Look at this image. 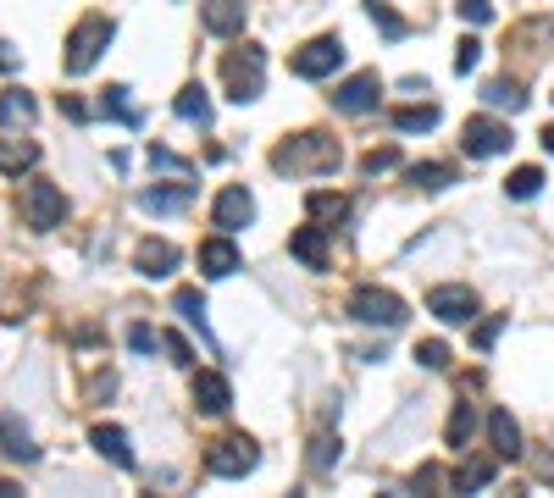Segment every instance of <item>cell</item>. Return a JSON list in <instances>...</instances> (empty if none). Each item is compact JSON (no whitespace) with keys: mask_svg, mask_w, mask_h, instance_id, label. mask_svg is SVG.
<instances>
[{"mask_svg":"<svg viewBox=\"0 0 554 498\" xmlns=\"http://www.w3.org/2000/svg\"><path fill=\"white\" fill-rule=\"evenodd\" d=\"M471 432H477V415H471V404H466V399H460V404H455V415H449V432H444L449 449H466Z\"/></svg>","mask_w":554,"mask_h":498,"instance_id":"cell-26","label":"cell"},{"mask_svg":"<svg viewBox=\"0 0 554 498\" xmlns=\"http://www.w3.org/2000/svg\"><path fill=\"white\" fill-rule=\"evenodd\" d=\"M194 200V183H172V189H145V211H178V205Z\"/></svg>","mask_w":554,"mask_h":498,"instance_id":"cell-23","label":"cell"},{"mask_svg":"<svg viewBox=\"0 0 554 498\" xmlns=\"http://www.w3.org/2000/svg\"><path fill=\"white\" fill-rule=\"evenodd\" d=\"M482 100H488L494 111H521V106H527V95H521V83H510V78H494L488 89H482Z\"/></svg>","mask_w":554,"mask_h":498,"instance_id":"cell-24","label":"cell"},{"mask_svg":"<svg viewBox=\"0 0 554 498\" xmlns=\"http://www.w3.org/2000/svg\"><path fill=\"white\" fill-rule=\"evenodd\" d=\"M327 465H338V438H316L311 443V471H327Z\"/></svg>","mask_w":554,"mask_h":498,"instance_id":"cell-38","label":"cell"},{"mask_svg":"<svg viewBox=\"0 0 554 498\" xmlns=\"http://www.w3.org/2000/svg\"><path fill=\"white\" fill-rule=\"evenodd\" d=\"M61 117H73V122H89V106H84V100H67V95H61Z\"/></svg>","mask_w":554,"mask_h":498,"instance_id":"cell-43","label":"cell"},{"mask_svg":"<svg viewBox=\"0 0 554 498\" xmlns=\"http://www.w3.org/2000/svg\"><path fill=\"white\" fill-rule=\"evenodd\" d=\"M150 166H167V172H189V161L172 150H161V144H150Z\"/></svg>","mask_w":554,"mask_h":498,"instance_id":"cell-41","label":"cell"},{"mask_svg":"<svg viewBox=\"0 0 554 498\" xmlns=\"http://www.w3.org/2000/svg\"><path fill=\"white\" fill-rule=\"evenodd\" d=\"M344 211H350V200H344V194H327V189L311 194V216H316V222H338Z\"/></svg>","mask_w":554,"mask_h":498,"instance_id":"cell-31","label":"cell"},{"mask_svg":"<svg viewBox=\"0 0 554 498\" xmlns=\"http://www.w3.org/2000/svg\"><path fill=\"white\" fill-rule=\"evenodd\" d=\"M538 189H543V172H538V166H516V172L505 178V194H510V200H532Z\"/></svg>","mask_w":554,"mask_h":498,"instance_id":"cell-28","label":"cell"},{"mask_svg":"<svg viewBox=\"0 0 554 498\" xmlns=\"http://www.w3.org/2000/svg\"><path fill=\"white\" fill-rule=\"evenodd\" d=\"M111 17H84V23L67 34V78H78V72H89L100 61V50L111 45Z\"/></svg>","mask_w":554,"mask_h":498,"instance_id":"cell-3","label":"cell"},{"mask_svg":"<svg viewBox=\"0 0 554 498\" xmlns=\"http://www.w3.org/2000/svg\"><path fill=\"white\" fill-rule=\"evenodd\" d=\"M488 438H494V454H499V460H516V454H521V427L510 421V410H494V415H488Z\"/></svg>","mask_w":554,"mask_h":498,"instance_id":"cell-18","label":"cell"},{"mask_svg":"<svg viewBox=\"0 0 554 498\" xmlns=\"http://www.w3.org/2000/svg\"><path fill=\"white\" fill-rule=\"evenodd\" d=\"M172 310H178L189 327H205V299H200V288H178V294H172Z\"/></svg>","mask_w":554,"mask_h":498,"instance_id":"cell-30","label":"cell"},{"mask_svg":"<svg viewBox=\"0 0 554 498\" xmlns=\"http://www.w3.org/2000/svg\"><path fill=\"white\" fill-rule=\"evenodd\" d=\"M133 266H139L145 277H167L172 266H178V249H172L167 238H145V244H139V255H133Z\"/></svg>","mask_w":554,"mask_h":498,"instance_id":"cell-16","label":"cell"},{"mask_svg":"<svg viewBox=\"0 0 554 498\" xmlns=\"http://www.w3.org/2000/svg\"><path fill=\"white\" fill-rule=\"evenodd\" d=\"M255 222V200L244 183H228V189L217 194V205H211V227H222V233H239V227Z\"/></svg>","mask_w":554,"mask_h":498,"instance_id":"cell-9","label":"cell"},{"mask_svg":"<svg viewBox=\"0 0 554 498\" xmlns=\"http://www.w3.org/2000/svg\"><path fill=\"white\" fill-rule=\"evenodd\" d=\"M505 321H510V316H488V321H477V332H471V344H477V349H494V338L505 332Z\"/></svg>","mask_w":554,"mask_h":498,"instance_id":"cell-37","label":"cell"},{"mask_svg":"<svg viewBox=\"0 0 554 498\" xmlns=\"http://www.w3.org/2000/svg\"><path fill=\"white\" fill-rule=\"evenodd\" d=\"M427 310H433L438 321H449V327H466L471 316H477V294H471L466 283H444L427 294Z\"/></svg>","mask_w":554,"mask_h":498,"instance_id":"cell-10","label":"cell"},{"mask_svg":"<svg viewBox=\"0 0 554 498\" xmlns=\"http://www.w3.org/2000/svg\"><path fill=\"white\" fill-rule=\"evenodd\" d=\"M34 161H39V144H34V139H0V172L23 178Z\"/></svg>","mask_w":554,"mask_h":498,"instance_id":"cell-19","label":"cell"},{"mask_svg":"<svg viewBox=\"0 0 554 498\" xmlns=\"http://www.w3.org/2000/svg\"><path fill=\"white\" fill-rule=\"evenodd\" d=\"M128 344L139 349V355H150V349H156L161 338H156V332H150V327H133V332H128Z\"/></svg>","mask_w":554,"mask_h":498,"instance_id":"cell-42","label":"cell"},{"mask_svg":"<svg viewBox=\"0 0 554 498\" xmlns=\"http://www.w3.org/2000/svg\"><path fill=\"white\" fill-rule=\"evenodd\" d=\"M34 95H28V89H6V95H0V122H6V128H17V122H34Z\"/></svg>","mask_w":554,"mask_h":498,"instance_id":"cell-21","label":"cell"},{"mask_svg":"<svg viewBox=\"0 0 554 498\" xmlns=\"http://www.w3.org/2000/svg\"><path fill=\"white\" fill-rule=\"evenodd\" d=\"M460 144H466V155H505L516 139H510L505 122H494V117H471L466 128H460Z\"/></svg>","mask_w":554,"mask_h":498,"instance_id":"cell-11","label":"cell"},{"mask_svg":"<svg viewBox=\"0 0 554 498\" xmlns=\"http://www.w3.org/2000/svg\"><path fill=\"white\" fill-rule=\"evenodd\" d=\"M394 166H399V150H394V144H388V150H366V155H361V172H366V178H377V172H394Z\"/></svg>","mask_w":554,"mask_h":498,"instance_id":"cell-34","label":"cell"},{"mask_svg":"<svg viewBox=\"0 0 554 498\" xmlns=\"http://www.w3.org/2000/svg\"><path fill=\"white\" fill-rule=\"evenodd\" d=\"M17 67V56H12V45H0V72H12Z\"/></svg>","mask_w":554,"mask_h":498,"instance_id":"cell-44","label":"cell"},{"mask_svg":"<svg viewBox=\"0 0 554 498\" xmlns=\"http://www.w3.org/2000/svg\"><path fill=\"white\" fill-rule=\"evenodd\" d=\"M0 443H6V454H12V460H23V465H34V460H39L34 438H28L23 427H17L12 415H0Z\"/></svg>","mask_w":554,"mask_h":498,"instance_id":"cell-20","label":"cell"},{"mask_svg":"<svg viewBox=\"0 0 554 498\" xmlns=\"http://www.w3.org/2000/svg\"><path fill=\"white\" fill-rule=\"evenodd\" d=\"M410 183H416V189H449V183H455V166H444V161L410 166Z\"/></svg>","mask_w":554,"mask_h":498,"instance_id":"cell-27","label":"cell"},{"mask_svg":"<svg viewBox=\"0 0 554 498\" xmlns=\"http://www.w3.org/2000/svg\"><path fill=\"white\" fill-rule=\"evenodd\" d=\"M338 161H344V155H338V139H327V133H300V139L272 150V166L277 172H294V178H305V172H333Z\"/></svg>","mask_w":554,"mask_h":498,"instance_id":"cell-1","label":"cell"},{"mask_svg":"<svg viewBox=\"0 0 554 498\" xmlns=\"http://www.w3.org/2000/svg\"><path fill=\"white\" fill-rule=\"evenodd\" d=\"M261 78H266V50L261 45H244L222 56V83H228V100L233 106H250L261 95Z\"/></svg>","mask_w":554,"mask_h":498,"instance_id":"cell-2","label":"cell"},{"mask_svg":"<svg viewBox=\"0 0 554 498\" xmlns=\"http://www.w3.org/2000/svg\"><path fill=\"white\" fill-rule=\"evenodd\" d=\"M100 111H106V117H117V122H128V128H133V122H139V111L128 106V89H122V83H117V89H106V95H100Z\"/></svg>","mask_w":554,"mask_h":498,"instance_id":"cell-32","label":"cell"},{"mask_svg":"<svg viewBox=\"0 0 554 498\" xmlns=\"http://www.w3.org/2000/svg\"><path fill=\"white\" fill-rule=\"evenodd\" d=\"M172 111H178L183 122H200V128L211 122V100H205V89H200V83H189V89H183V95L172 100Z\"/></svg>","mask_w":554,"mask_h":498,"instance_id":"cell-22","label":"cell"},{"mask_svg":"<svg viewBox=\"0 0 554 498\" xmlns=\"http://www.w3.org/2000/svg\"><path fill=\"white\" fill-rule=\"evenodd\" d=\"M477 61H482V45H477V39H460V45H455V72L466 78V72L477 67Z\"/></svg>","mask_w":554,"mask_h":498,"instance_id":"cell-39","label":"cell"},{"mask_svg":"<svg viewBox=\"0 0 554 498\" xmlns=\"http://www.w3.org/2000/svg\"><path fill=\"white\" fill-rule=\"evenodd\" d=\"M494 471H499L494 460H471V465H460V471H455V487H460V493H477V487L494 482Z\"/></svg>","mask_w":554,"mask_h":498,"instance_id":"cell-29","label":"cell"},{"mask_svg":"<svg viewBox=\"0 0 554 498\" xmlns=\"http://www.w3.org/2000/svg\"><path fill=\"white\" fill-rule=\"evenodd\" d=\"M23 216H28L34 233H50V227H61V216H67V194L45 178H28L23 183Z\"/></svg>","mask_w":554,"mask_h":498,"instance_id":"cell-5","label":"cell"},{"mask_svg":"<svg viewBox=\"0 0 554 498\" xmlns=\"http://www.w3.org/2000/svg\"><path fill=\"white\" fill-rule=\"evenodd\" d=\"M244 17H250V6H244V0H205V6H200V23H205V34H217V39L239 34V28H244Z\"/></svg>","mask_w":554,"mask_h":498,"instance_id":"cell-13","label":"cell"},{"mask_svg":"<svg viewBox=\"0 0 554 498\" xmlns=\"http://www.w3.org/2000/svg\"><path fill=\"white\" fill-rule=\"evenodd\" d=\"M372 23H377V28H383V34H388V39H405V23H399V17H394V12H388V0H372Z\"/></svg>","mask_w":554,"mask_h":498,"instance_id":"cell-36","label":"cell"},{"mask_svg":"<svg viewBox=\"0 0 554 498\" xmlns=\"http://www.w3.org/2000/svg\"><path fill=\"white\" fill-rule=\"evenodd\" d=\"M194 404H200L205 415H222L233 404V388L222 371H194Z\"/></svg>","mask_w":554,"mask_h":498,"instance_id":"cell-14","label":"cell"},{"mask_svg":"<svg viewBox=\"0 0 554 498\" xmlns=\"http://www.w3.org/2000/svg\"><path fill=\"white\" fill-rule=\"evenodd\" d=\"M416 366L444 371V366H449V344H444V338H427V344H416Z\"/></svg>","mask_w":554,"mask_h":498,"instance_id":"cell-33","label":"cell"},{"mask_svg":"<svg viewBox=\"0 0 554 498\" xmlns=\"http://www.w3.org/2000/svg\"><path fill=\"white\" fill-rule=\"evenodd\" d=\"M394 128H399V133H427V128H438V106L427 100V106H405V111H394Z\"/></svg>","mask_w":554,"mask_h":498,"instance_id":"cell-25","label":"cell"},{"mask_svg":"<svg viewBox=\"0 0 554 498\" xmlns=\"http://www.w3.org/2000/svg\"><path fill=\"white\" fill-rule=\"evenodd\" d=\"M194 261H200L205 277H233L244 266V255H239V244H233L228 233H217V238H205V244L194 249Z\"/></svg>","mask_w":554,"mask_h":498,"instance_id":"cell-12","label":"cell"},{"mask_svg":"<svg viewBox=\"0 0 554 498\" xmlns=\"http://www.w3.org/2000/svg\"><path fill=\"white\" fill-rule=\"evenodd\" d=\"M350 316L361 321V327H388V332H394L399 321H405V299L366 283V288H355V294H350Z\"/></svg>","mask_w":554,"mask_h":498,"instance_id":"cell-4","label":"cell"},{"mask_svg":"<svg viewBox=\"0 0 554 498\" xmlns=\"http://www.w3.org/2000/svg\"><path fill=\"white\" fill-rule=\"evenodd\" d=\"M543 150L554 155V122H549V128H543Z\"/></svg>","mask_w":554,"mask_h":498,"instance_id":"cell-45","label":"cell"},{"mask_svg":"<svg viewBox=\"0 0 554 498\" xmlns=\"http://www.w3.org/2000/svg\"><path fill=\"white\" fill-rule=\"evenodd\" d=\"M255 443L250 438H222V443H211L205 449V471L211 476H244V471H255Z\"/></svg>","mask_w":554,"mask_h":498,"instance_id":"cell-7","label":"cell"},{"mask_svg":"<svg viewBox=\"0 0 554 498\" xmlns=\"http://www.w3.org/2000/svg\"><path fill=\"white\" fill-rule=\"evenodd\" d=\"M377 100H383V78H377V72H355L350 83H338V89H333V106L350 111V117L377 111Z\"/></svg>","mask_w":554,"mask_h":498,"instance_id":"cell-8","label":"cell"},{"mask_svg":"<svg viewBox=\"0 0 554 498\" xmlns=\"http://www.w3.org/2000/svg\"><path fill=\"white\" fill-rule=\"evenodd\" d=\"M161 344H167V355H172V366H194V349L183 344L178 332H161Z\"/></svg>","mask_w":554,"mask_h":498,"instance_id":"cell-40","label":"cell"},{"mask_svg":"<svg viewBox=\"0 0 554 498\" xmlns=\"http://www.w3.org/2000/svg\"><path fill=\"white\" fill-rule=\"evenodd\" d=\"M89 443H95L111 465L133 471V449H128V432H122V427H106V421H100V427H89Z\"/></svg>","mask_w":554,"mask_h":498,"instance_id":"cell-17","label":"cell"},{"mask_svg":"<svg viewBox=\"0 0 554 498\" xmlns=\"http://www.w3.org/2000/svg\"><path fill=\"white\" fill-rule=\"evenodd\" d=\"M344 67V45H338L333 34H322V39H311L305 50H294V78H333V72Z\"/></svg>","mask_w":554,"mask_h":498,"instance_id":"cell-6","label":"cell"},{"mask_svg":"<svg viewBox=\"0 0 554 498\" xmlns=\"http://www.w3.org/2000/svg\"><path fill=\"white\" fill-rule=\"evenodd\" d=\"M455 12L482 28V23H494V0H455Z\"/></svg>","mask_w":554,"mask_h":498,"instance_id":"cell-35","label":"cell"},{"mask_svg":"<svg viewBox=\"0 0 554 498\" xmlns=\"http://www.w3.org/2000/svg\"><path fill=\"white\" fill-rule=\"evenodd\" d=\"M289 255H294V261H305L311 272H322V266H327V227H300V233L289 238Z\"/></svg>","mask_w":554,"mask_h":498,"instance_id":"cell-15","label":"cell"}]
</instances>
